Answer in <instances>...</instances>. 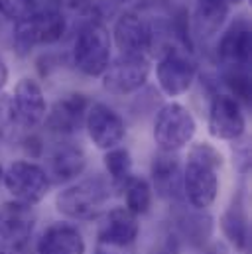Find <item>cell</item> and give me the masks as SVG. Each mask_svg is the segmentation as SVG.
Instances as JSON below:
<instances>
[{"label": "cell", "instance_id": "obj_5", "mask_svg": "<svg viewBox=\"0 0 252 254\" xmlns=\"http://www.w3.org/2000/svg\"><path fill=\"white\" fill-rule=\"evenodd\" d=\"M197 77V62L191 58L186 48H168L158 64H156V79L164 95L180 97L186 95Z\"/></svg>", "mask_w": 252, "mask_h": 254}, {"label": "cell", "instance_id": "obj_37", "mask_svg": "<svg viewBox=\"0 0 252 254\" xmlns=\"http://www.w3.org/2000/svg\"><path fill=\"white\" fill-rule=\"evenodd\" d=\"M2 176H4V172H2V166H0V182H2Z\"/></svg>", "mask_w": 252, "mask_h": 254}, {"label": "cell", "instance_id": "obj_21", "mask_svg": "<svg viewBox=\"0 0 252 254\" xmlns=\"http://www.w3.org/2000/svg\"><path fill=\"white\" fill-rule=\"evenodd\" d=\"M221 231L229 239V243L239 249L247 251L249 241H251V229H249V219L241 207H231L223 217H221Z\"/></svg>", "mask_w": 252, "mask_h": 254}, {"label": "cell", "instance_id": "obj_30", "mask_svg": "<svg viewBox=\"0 0 252 254\" xmlns=\"http://www.w3.org/2000/svg\"><path fill=\"white\" fill-rule=\"evenodd\" d=\"M63 8H69V10L81 12V14H95L97 2L95 0H63Z\"/></svg>", "mask_w": 252, "mask_h": 254}, {"label": "cell", "instance_id": "obj_12", "mask_svg": "<svg viewBox=\"0 0 252 254\" xmlns=\"http://www.w3.org/2000/svg\"><path fill=\"white\" fill-rule=\"evenodd\" d=\"M12 105L16 113L18 125L24 128H34L40 123H44L48 115V103L42 85L32 77H22L12 95Z\"/></svg>", "mask_w": 252, "mask_h": 254}, {"label": "cell", "instance_id": "obj_22", "mask_svg": "<svg viewBox=\"0 0 252 254\" xmlns=\"http://www.w3.org/2000/svg\"><path fill=\"white\" fill-rule=\"evenodd\" d=\"M125 201H126V209L140 217V215H146L152 207V186L148 184V180L144 178H138V176H132L125 186Z\"/></svg>", "mask_w": 252, "mask_h": 254}, {"label": "cell", "instance_id": "obj_20", "mask_svg": "<svg viewBox=\"0 0 252 254\" xmlns=\"http://www.w3.org/2000/svg\"><path fill=\"white\" fill-rule=\"evenodd\" d=\"M229 16V4L225 0H199L193 14V30L199 38L215 36Z\"/></svg>", "mask_w": 252, "mask_h": 254}, {"label": "cell", "instance_id": "obj_8", "mask_svg": "<svg viewBox=\"0 0 252 254\" xmlns=\"http://www.w3.org/2000/svg\"><path fill=\"white\" fill-rule=\"evenodd\" d=\"M150 75V62L148 58H136V56H119L115 62L107 67V71L101 75L103 89L111 95H130L140 91Z\"/></svg>", "mask_w": 252, "mask_h": 254}, {"label": "cell", "instance_id": "obj_6", "mask_svg": "<svg viewBox=\"0 0 252 254\" xmlns=\"http://www.w3.org/2000/svg\"><path fill=\"white\" fill-rule=\"evenodd\" d=\"M67 22L63 14L28 16L14 22V46L20 56H26L36 46H50L60 42L65 34Z\"/></svg>", "mask_w": 252, "mask_h": 254}, {"label": "cell", "instance_id": "obj_17", "mask_svg": "<svg viewBox=\"0 0 252 254\" xmlns=\"http://www.w3.org/2000/svg\"><path fill=\"white\" fill-rule=\"evenodd\" d=\"M38 254H85L87 245L77 227L69 223L50 225L38 239Z\"/></svg>", "mask_w": 252, "mask_h": 254}, {"label": "cell", "instance_id": "obj_25", "mask_svg": "<svg viewBox=\"0 0 252 254\" xmlns=\"http://www.w3.org/2000/svg\"><path fill=\"white\" fill-rule=\"evenodd\" d=\"M223 79L235 101H239L241 105L251 103V77L247 67H227Z\"/></svg>", "mask_w": 252, "mask_h": 254}, {"label": "cell", "instance_id": "obj_9", "mask_svg": "<svg viewBox=\"0 0 252 254\" xmlns=\"http://www.w3.org/2000/svg\"><path fill=\"white\" fill-rule=\"evenodd\" d=\"M111 38L121 56L148 58L154 48V28L136 12H125L117 18Z\"/></svg>", "mask_w": 252, "mask_h": 254}, {"label": "cell", "instance_id": "obj_27", "mask_svg": "<svg viewBox=\"0 0 252 254\" xmlns=\"http://www.w3.org/2000/svg\"><path fill=\"white\" fill-rule=\"evenodd\" d=\"M18 125L14 105H12V95L0 93V136H6L10 130Z\"/></svg>", "mask_w": 252, "mask_h": 254}, {"label": "cell", "instance_id": "obj_1", "mask_svg": "<svg viewBox=\"0 0 252 254\" xmlns=\"http://www.w3.org/2000/svg\"><path fill=\"white\" fill-rule=\"evenodd\" d=\"M113 38L101 18H91L81 30L73 46V62L89 77H101L111 64Z\"/></svg>", "mask_w": 252, "mask_h": 254}, {"label": "cell", "instance_id": "obj_4", "mask_svg": "<svg viewBox=\"0 0 252 254\" xmlns=\"http://www.w3.org/2000/svg\"><path fill=\"white\" fill-rule=\"evenodd\" d=\"M2 184L6 191L14 197V201L30 207L44 201L52 190V180L48 172L42 166L28 160L12 162L2 176Z\"/></svg>", "mask_w": 252, "mask_h": 254}, {"label": "cell", "instance_id": "obj_3", "mask_svg": "<svg viewBox=\"0 0 252 254\" xmlns=\"http://www.w3.org/2000/svg\"><path fill=\"white\" fill-rule=\"evenodd\" d=\"M197 123L193 113L182 103H166L154 119V142L160 152L176 154L193 140Z\"/></svg>", "mask_w": 252, "mask_h": 254}, {"label": "cell", "instance_id": "obj_16", "mask_svg": "<svg viewBox=\"0 0 252 254\" xmlns=\"http://www.w3.org/2000/svg\"><path fill=\"white\" fill-rule=\"evenodd\" d=\"M138 235H140L138 217L132 215L126 207H115L107 213L105 221L101 223L97 241L119 247H134Z\"/></svg>", "mask_w": 252, "mask_h": 254}, {"label": "cell", "instance_id": "obj_11", "mask_svg": "<svg viewBox=\"0 0 252 254\" xmlns=\"http://www.w3.org/2000/svg\"><path fill=\"white\" fill-rule=\"evenodd\" d=\"M209 134L217 140H237L245 134L247 119L243 105L227 93H217L209 105Z\"/></svg>", "mask_w": 252, "mask_h": 254}, {"label": "cell", "instance_id": "obj_33", "mask_svg": "<svg viewBox=\"0 0 252 254\" xmlns=\"http://www.w3.org/2000/svg\"><path fill=\"white\" fill-rule=\"evenodd\" d=\"M6 83H8V65L4 62V58L0 56V93L6 87Z\"/></svg>", "mask_w": 252, "mask_h": 254}, {"label": "cell", "instance_id": "obj_13", "mask_svg": "<svg viewBox=\"0 0 252 254\" xmlns=\"http://www.w3.org/2000/svg\"><path fill=\"white\" fill-rule=\"evenodd\" d=\"M36 217L30 205L10 201L0 207V243L8 249H22L34 231Z\"/></svg>", "mask_w": 252, "mask_h": 254}, {"label": "cell", "instance_id": "obj_19", "mask_svg": "<svg viewBox=\"0 0 252 254\" xmlns=\"http://www.w3.org/2000/svg\"><path fill=\"white\" fill-rule=\"evenodd\" d=\"M50 172L48 176L54 178V182H71L79 178L87 168V156L85 152L75 144H60L50 154ZM50 178V180H52Z\"/></svg>", "mask_w": 252, "mask_h": 254}, {"label": "cell", "instance_id": "obj_34", "mask_svg": "<svg viewBox=\"0 0 252 254\" xmlns=\"http://www.w3.org/2000/svg\"><path fill=\"white\" fill-rule=\"evenodd\" d=\"M205 254H225V251H223V245H211V247L205 251Z\"/></svg>", "mask_w": 252, "mask_h": 254}, {"label": "cell", "instance_id": "obj_29", "mask_svg": "<svg viewBox=\"0 0 252 254\" xmlns=\"http://www.w3.org/2000/svg\"><path fill=\"white\" fill-rule=\"evenodd\" d=\"M178 253H180V239H178V235H174L172 231L164 233V235L156 241L154 254H178Z\"/></svg>", "mask_w": 252, "mask_h": 254}, {"label": "cell", "instance_id": "obj_38", "mask_svg": "<svg viewBox=\"0 0 252 254\" xmlns=\"http://www.w3.org/2000/svg\"><path fill=\"white\" fill-rule=\"evenodd\" d=\"M117 2H130V0H117Z\"/></svg>", "mask_w": 252, "mask_h": 254}, {"label": "cell", "instance_id": "obj_28", "mask_svg": "<svg viewBox=\"0 0 252 254\" xmlns=\"http://www.w3.org/2000/svg\"><path fill=\"white\" fill-rule=\"evenodd\" d=\"M0 14L12 22H20L22 18H26L24 0H0Z\"/></svg>", "mask_w": 252, "mask_h": 254}, {"label": "cell", "instance_id": "obj_10", "mask_svg": "<svg viewBox=\"0 0 252 254\" xmlns=\"http://www.w3.org/2000/svg\"><path fill=\"white\" fill-rule=\"evenodd\" d=\"M85 128L91 142L105 152L121 146L126 136L125 119L105 103H91L85 117Z\"/></svg>", "mask_w": 252, "mask_h": 254}, {"label": "cell", "instance_id": "obj_35", "mask_svg": "<svg viewBox=\"0 0 252 254\" xmlns=\"http://www.w3.org/2000/svg\"><path fill=\"white\" fill-rule=\"evenodd\" d=\"M0 254H12V251H10L8 247H4V245L0 243Z\"/></svg>", "mask_w": 252, "mask_h": 254}, {"label": "cell", "instance_id": "obj_15", "mask_svg": "<svg viewBox=\"0 0 252 254\" xmlns=\"http://www.w3.org/2000/svg\"><path fill=\"white\" fill-rule=\"evenodd\" d=\"M251 26L245 18H239L219 38L217 58L225 67H247L251 62Z\"/></svg>", "mask_w": 252, "mask_h": 254}, {"label": "cell", "instance_id": "obj_26", "mask_svg": "<svg viewBox=\"0 0 252 254\" xmlns=\"http://www.w3.org/2000/svg\"><path fill=\"white\" fill-rule=\"evenodd\" d=\"M24 6H26V18L63 14V0H24Z\"/></svg>", "mask_w": 252, "mask_h": 254}, {"label": "cell", "instance_id": "obj_24", "mask_svg": "<svg viewBox=\"0 0 252 254\" xmlns=\"http://www.w3.org/2000/svg\"><path fill=\"white\" fill-rule=\"evenodd\" d=\"M180 231L188 237V241L195 247H201L207 243L213 231V219L203 213H193V215H184L180 219Z\"/></svg>", "mask_w": 252, "mask_h": 254}, {"label": "cell", "instance_id": "obj_32", "mask_svg": "<svg viewBox=\"0 0 252 254\" xmlns=\"http://www.w3.org/2000/svg\"><path fill=\"white\" fill-rule=\"evenodd\" d=\"M32 148H36V152L38 154H42V140L38 138V136H28L26 140H24V150L32 156Z\"/></svg>", "mask_w": 252, "mask_h": 254}, {"label": "cell", "instance_id": "obj_18", "mask_svg": "<svg viewBox=\"0 0 252 254\" xmlns=\"http://www.w3.org/2000/svg\"><path fill=\"white\" fill-rule=\"evenodd\" d=\"M150 174H152L154 188L160 197L174 199L184 193L182 190V164L176 154H170V152L156 154L152 158Z\"/></svg>", "mask_w": 252, "mask_h": 254}, {"label": "cell", "instance_id": "obj_7", "mask_svg": "<svg viewBox=\"0 0 252 254\" xmlns=\"http://www.w3.org/2000/svg\"><path fill=\"white\" fill-rule=\"evenodd\" d=\"M219 170L215 166L188 156V164L182 172V190L193 209L205 211L211 207L219 195Z\"/></svg>", "mask_w": 252, "mask_h": 254}, {"label": "cell", "instance_id": "obj_36", "mask_svg": "<svg viewBox=\"0 0 252 254\" xmlns=\"http://www.w3.org/2000/svg\"><path fill=\"white\" fill-rule=\"evenodd\" d=\"M225 2H227V4H229V6H231V4H243V2H245V0H225Z\"/></svg>", "mask_w": 252, "mask_h": 254}, {"label": "cell", "instance_id": "obj_31", "mask_svg": "<svg viewBox=\"0 0 252 254\" xmlns=\"http://www.w3.org/2000/svg\"><path fill=\"white\" fill-rule=\"evenodd\" d=\"M95 254H134V247H119V245H109V243L97 241Z\"/></svg>", "mask_w": 252, "mask_h": 254}, {"label": "cell", "instance_id": "obj_23", "mask_svg": "<svg viewBox=\"0 0 252 254\" xmlns=\"http://www.w3.org/2000/svg\"><path fill=\"white\" fill-rule=\"evenodd\" d=\"M105 168H107V174L111 178V186L123 190V186L132 178V156H130V152L123 146L107 150Z\"/></svg>", "mask_w": 252, "mask_h": 254}, {"label": "cell", "instance_id": "obj_14", "mask_svg": "<svg viewBox=\"0 0 252 254\" xmlns=\"http://www.w3.org/2000/svg\"><path fill=\"white\" fill-rule=\"evenodd\" d=\"M89 107H91V101L87 99V95H83V93L65 95L60 101L54 103L52 111H48V115L44 119L46 127L62 136L75 134L85 123Z\"/></svg>", "mask_w": 252, "mask_h": 254}, {"label": "cell", "instance_id": "obj_2", "mask_svg": "<svg viewBox=\"0 0 252 254\" xmlns=\"http://www.w3.org/2000/svg\"><path fill=\"white\" fill-rule=\"evenodd\" d=\"M111 199V186L101 178L77 182L58 193V211L75 221H89L103 213Z\"/></svg>", "mask_w": 252, "mask_h": 254}]
</instances>
